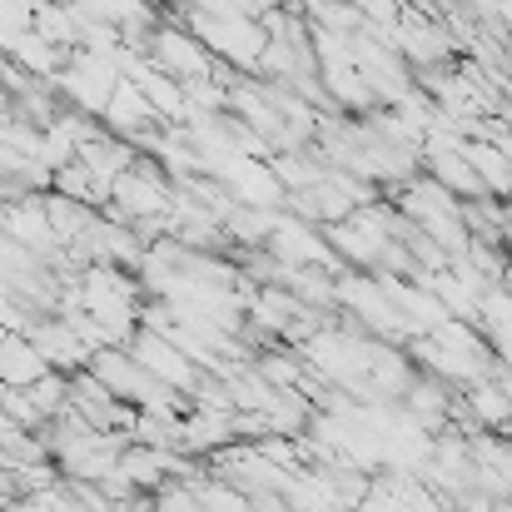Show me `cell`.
<instances>
[{
    "label": "cell",
    "instance_id": "6da1fadb",
    "mask_svg": "<svg viewBox=\"0 0 512 512\" xmlns=\"http://www.w3.org/2000/svg\"><path fill=\"white\" fill-rule=\"evenodd\" d=\"M135 358H140V368L150 373V378H160V383H170V388H179L184 398H189V388L204 378V368H194L189 358H184V348L174 339H165V334H155V329H135L130 334V343H125Z\"/></svg>",
    "mask_w": 512,
    "mask_h": 512
},
{
    "label": "cell",
    "instance_id": "7a4b0ae2",
    "mask_svg": "<svg viewBox=\"0 0 512 512\" xmlns=\"http://www.w3.org/2000/svg\"><path fill=\"white\" fill-rule=\"evenodd\" d=\"M234 443V413H219V408H189L179 418V438L174 448L189 453V458H209L219 448Z\"/></svg>",
    "mask_w": 512,
    "mask_h": 512
},
{
    "label": "cell",
    "instance_id": "3957f363",
    "mask_svg": "<svg viewBox=\"0 0 512 512\" xmlns=\"http://www.w3.org/2000/svg\"><path fill=\"white\" fill-rule=\"evenodd\" d=\"M155 60H160L170 75H204V65H209V55H204L194 40H184L179 30H160V40H155Z\"/></svg>",
    "mask_w": 512,
    "mask_h": 512
},
{
    "label": "cell",
    "instance_id": "277c9868",
    "mask_svg": "<svg viewBox=\"0 0 512 512\" xmlns=\"http://www.w3.org/2000/svg\"><path fill=\"white\" fill-rule=\"evenodd\" d=\"M105 115H110V125H115L120 135H130V130H145L155 110H150V100H145L135 85H120V90H115V100L105 105Z\"/></svg>",
    "mask_w": 512,
    "mask_h": 512
},
{
    "label": "cell",
    "instance_id": "5b68a950",
    "mask_svg": "<svg viewBox=\"0 0 512 512\" xmlns=\"http://www.w3.org/2000/svg\"><path fill=\"white\" fill-rule=\"evenodd\" d=\"M25 393H30V403H35L45 418H55V413L70 403V373H60V368H45L40 378H30V383H25Z\"/></svg>",
    "mask_w": 512,
    "mask_h": 512
},
{
    "label": "cell",
    "instance_id": "8992f818",
    "mask_svg": "<svg viewBox=\"0 0 512 512\" xmlns=\"http://www.w3.org/2000/svg\"><path fill=\"white\" fill-rule=\"evenodd\" d=\"M468 155H473V174H478L488 189L512 194V165H508V160H498L493 150H468Z\"/></svg>",
    "mask_w": 512,
    "mask_h": 512
}]
</instances>
